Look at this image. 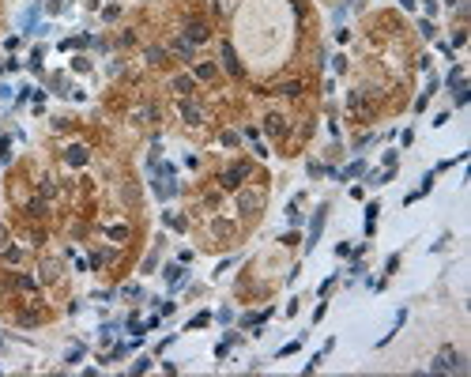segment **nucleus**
Returning a JSON list of instances; mask_svg holds the SVG:
<instances>
[{
  "instance_id": "obj_21",
  "label": "nucleus",
  "mask_w": 471,
  "mask_h": 377,
  "mask_svg": "<svg viewBox=\"0 0 471 377\" xmlns=\"http://www.w3.org/2000/svg\"><path fill=\"white\" fill-rule=\"evenodd\" d=\"M166 223H170L173 230H185V219H177V215H166Z\"/></svg>"
},
{
  "instance_id": "obj_6",
  "label": "nucleus",
  "mask_w": 471,
  "mask_h": 377,
  "mask_svg": "<svg viewBox=\"0 0 471 377\" xmlns=\"http://www.w3.org/2000/svg\"><path fill=\"white\" fill-rule=\"evenodd\" d=\"M223 68H226V72H242V64H238V57H234V49H230V45H223Z\"/></svg>"
},
{
  "instance_id": "obj_11",
  "label": "nucleus",
  "mask_w": 471,
  "mask_h": 377,
  "mask_svg": "<svg viewBox=\"0 0 471 377\" xmlns=\"http://www.w3.org/2000/svg\"><path fill=\"white\" fill-rule=\"evenodd\" d=\"M173 91H177V94H188V91H192V79H188V75H173Z\"/></svg>"
},
{
  "instance_id": "obj_2",
  "label": "nucleus",
  "mask_w": 471,
  "mask_h": 377,
  "mask_svg": "<svg viewBox=\"0 0 471 377\" xmlns=\"http://www.w3.org/2000/svg\"><path fill=\"white\" fill-rule=\"evenodd\" d=\"M245 174H249V166H245V162H238V166H230V170L219 177V181H223V188H238V181H242Z\"/></svg>"
},
{
  "instance_id": "obj_1",
  "label": "nucleus",
  "mask_w": 471,
  "mask_h": 377,
  "mask_svg": "<svg viewBox=\"0 0 471 377\" xmlns=\"http://www.w3.org/2000/svg\"><path fill=\"white\" fill-rule=\"evenodd\" d=\"M430 370H433V374H468V358H464V355H456L452 347H441L437 355H433Z\"/></svg>"
},
{
  "instance_id": "obj_8",
  "label": "nucleus",
  "mask_w": 471,
  "mask_h": 377,
  "mask_svg": "<svg viewBox=\"0 0 471 377\" xmlns=\"http://www.w3.org/2000/svg\"><path fill=\"white\" fill-rule=\"evenodd\" d=\"M42 279H45V283L60 279V261H45V264H42Z\"/></svg>"
},
{
  "instance_id": "obj_23",
  "label": "nucleus",
  "mask_w": 471,
  "mask_h": 377,
  "mask_svg": "<svg viewBox=\"0 0 471 377\" xmlns=\"http://www.w3.org/2000/svg\"><path fill=\"white\" fill-rule=\"evenodd\" d=\"M279 91H283V94H298V91H301V83H283Z\"/></svg>"
},
{
  "instance_id": "obj_14",
  "label": "nucleus",
  "mask_w": 471,
  "mask_h": 377,
  "mask_svg": "<svg viewBox=\"0 0 471 377\" xmlns=\"http://www.w3.org/2000/svg\"><path fill=\"white\" fill-rule=\"evenodd\" d=\"M173 49H177L181 57H192V42H188V38H181V42H173Z\"/></svg>"
},
{
  "instance_id": "obj_22",
  "label": "nucleus",
  "mask_w": 471,
  "mask_h": 377,
  "mask_svg": "<svg viewBox=\"0 0 471 377\" xmlns=\"http://www.w3.org/2000/svg\"><path fill=\"white\" fill-rule=\"evenodd\" d=\"M207 320H211V317H207V313H200V317H192V324H188V328H204Z\"/></svg>"
},
{
  "instance_id": "obj_18",
  "label": "nucleus",
  "mask_w": 471,
  "mask_h": 377,
  "mask_svg": "<svg viewBox=\"0 0 471 377\" xmlns=\"http://www.w3.org/2000/svg\"><path fill=\"white\" fill-rule=\"evenodd\" d=\"M268 132H283V117H268Z\"/></svg>"
},
{
  "instance_id": "obj_12",
  "label": "nucleus",
  "mask_w": 471,
  "mask_h": 377,
  "mask_svg": "<svg viewBox=\"0 0 471 377\" xmlns=\"http://www.w3.org/2000/svg\"><path fill=\"white\" fill-rule=\"evenodd\" d=\"M166 279H170V283H181V279H185V268L170 264V268H166Z\"/></svg>"
},
{
  "instance_id": "obj_20",
  "label": "nucleus",
  "mask_w": 471,
  "mask_h": 377,
  "mask_svg": "<svg viewBox=\"0 0 471 377\" xmlns=\"http://www.w3.org/2000/svg\"><path fill=\"white\" fill-rule=\"evenodd\" d=\"M110 238H113V242H121V238H129V230H125V226H110Z\"/></svg>"
},
{
  "instance_id": "obj_9",
  "label": "nucleus",
  "mask_w": 471,
  "mask_h": 377,
  "mask_svg": "<svg viewBox=\"0 0 471 377\" xmlns=\"http://www.w3.org/2000/svg\"><path fill=\"white\" fill-rule=\"evenodd\" d=\"M151 117H155V110H151V106H140V110H132V121H136V125H147Z\"/></svg>"
},
{
  "instance_id": "obj_10",
  "label": "nucleus",
  "mask_w": 471,
  "mask_h": 377,
  "mask_svg": "<svg viewBox=\"0 0 471 377\" xmlns=\"http://www.w3.org/2000/svg\"><path fill=\"white\" fill-rule=\"evenodd\" d=\"M68 162L72 166H83L87 162V147H68Z\"/></svg>"
},
{
  "instance_id": "obj_5",
  "label": "nucleus",
  "mask_w": 471,
  "mask_h": 377,
  "mask_svg": "<svg viewBox=\"0 0 471 377\" xmlns=\"http://www.w3.org/2000/svg\"><path fill=\"white\" fill-rule=\"evenodd\" d=\"M260 204H264L260 192H242V196H238V207H242V211H257Z\"/></svg>"
},
{
  "instance_id": "obj_15",
  "label": "nucleus",
  "mask_w": 471,
  "mask_h": 377,
  "mask_svg": "<svg viewBox=\"0 0 471 377\" xmlns=\"http://www.w3.org/2000/svg\"><path fill=\"white\" fill-rule=\"evenodd\" d=\"M377 211H381L377 204H370V207H366V230H373V223H377Z\"/></svg>"
},
{
  "instance_id": "obj_16",
  "label": "nucleus",
  "mask_w": 471,
  "mask_h": 377,
  "mask_svg": "<svg viewBox=\"0 0 471 377\" xmlns=\"http://www.w3.org/2000/svg\"><path fill=\"white\" fill-rule=\"evenodd\" d=\"M196 75L200 79H215V64H196Z\"/></svg>"
},
{
  "instance_id": "obj_17",
  "label": "nucleus",
  "mask_w": 471,
  "mask_h": 377,
  "mask_svg": "<svg viewBox=\"0 0 471 377\" xmlns=\"http://www.w3.org/2000/svg\"><path fill=\"white\" fill-rule=\"evenodd\" d=\"M286 219H290V223H294V226H298V223H301V211H298V207H294V204H290V207H286Z\"/></svg>"
},
{
  "instance_id": "obj_7",
  "label": "nucleus",
  "mask_w": 471,
  "mask_h": 377,
  "mask_svg": "<svg viewBox=\"0 0 471 377\" xmlns=\"http://www.w3.org/2000/svg\"><path fill=\"white\" fill-rule=\"evenodd\" d=\"M185 38H188V42H204V38H207V27H204V23H188Z\"/></svg>"
},
{
  "instance_id": "obj_19",
  "label": "nucleus",
  "mask_w": 471,
  "mask_h": 377,
  "mask_svg": "<svg viewBox=\"0 0 471 377\" xmlns=\"http://www.w3.org/2000/svg\"><path fill=\"white\" fill-rule=\"evenodd\" d=\"M358 174H362V162H351V166L343 170V177H358Z\"/></svg>"
},
{
  "instance_id": "obj_13",
  "label": "nucleus",
  "mask_w": 471,
  "mask_h": 377,
  "mask_svg": "<svg viewBox=\"0 0 471 377\" xmlns=\"http://www.w3.org/2000/svg\"><path fill=\"white\" fill-rule=\"evenodd\" d=\"M166 60V49H147V64H162Z\"/></svg>"
},
{
  "instance_id": "obj_3",
  "label": "nucleus",
  "mask_w": 471,
  "mask_h": 377,
  "mask_svg": "<svg viewBox=\"0 0 471 377\" xmlns=\"http://www.w3.org/2000/svg\"><path fill=\"white\" fill-rule=\"evenodd\" d=\"M324 215H328V207H317L313 226H309V242H305V249H313V245H317V238H320V230H324Z\"/></svg>"
},
{
  "instance_id": "obj_4",
  "label": "nucleus",
  "mask_w": 471,
  "mask_h": 377,
  "mask_svg": "<svg viewBox=\"0 0 471 377\" xmlns=\"http://www.w3.org/2000/svg\"><path fill=\"white\" fill-rule=\"evenodd\" d=\"M181 117H185V125H200V121H204V110L196 106V102H185V106H181Z\"/></svg>"
}]
</instances>
